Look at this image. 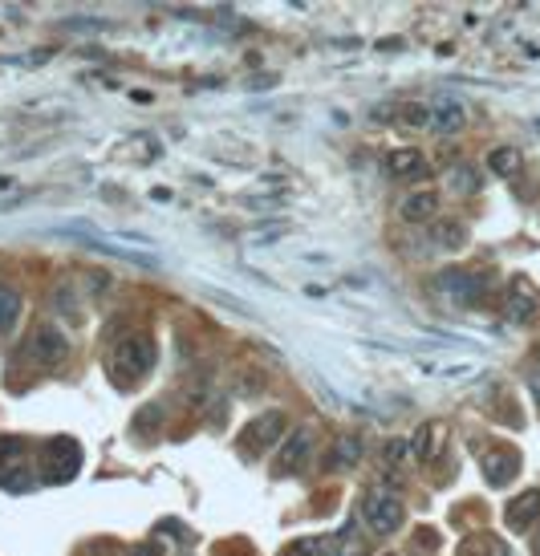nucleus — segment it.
<instances>
[{"instance_id":"nucleus-23","label":"nucleus","mask_w":540,"mask_h":556,"mask_svg":"<svg viewBox=\"0 0 540 556\" xmlns=\"http://www.w3.org/2000/svg\"><path fill=\"white\" fill-rule=\"evenodd\" d=\"M163 419V411H159V403H146L143 411H138V419H135V435H146L154 427V422Z\"/></svg>"},{"instance_id":"nucleus-21","label":"nucleus","mask_w":540,"mask_h":556,"mask_svg":"<svg viewBox=\"0 0 540 556\" xmlns=\"http://www.w3.org/2000/svg\"><path fill=\"white\" fill-rule=\"evenodd\" d=\"M20 455H25V439H17V435H0V475H4V463L20 459Z\"/></svg>"},{"instance_id":"nucleus-2","label":"nucleus","mask_w":540,"mask_h":556,"mask_svg":"<svg viewBox=\"0 0 540 556\" xmlns=\"http://www.w3.org/2000/svg\"><path fill=\"white\" fill-rule=\"evenodd\" d=\"M362 520H366L370 532L390 536V532L403 528L406 508H403V499L390 496V491H366V496H362Z\"/></svg>"},{"instance_id":"nucleus-10","label":"nucleus","mask_w":540,"mask_h":556,"mask_svg":"<svg viewBox=\"0 0 540 556\" xmlns=\"http://www.w3.org/2000/svg\"><path fill=\"white\" fill-rule=\"evenodd\" d=\"M443 439H447L443 422H427L423 431H415V439H411V455H415L419 463H434L439 451H443Z\"/></svg>"},{"instance_id":"nucleus-22","label":"nucleus","mask_w":540,"mask_h":556,"mask_svg":"<svg viewBox=\"0 0 540 556\" xmlns=\"http://www.w3.org/2000/svg\"><path fill=\"white\" fill-rule=\"evenodd\" d=\"M451 183H455V192H459V195H472L475 187H480V179H475V171H472V167H455Z\"/></svg>"},{"instance_id":"nucleus-28","label":"nucleus","mask_w":540,"mask_h":556,"mask_svg":"<svg viewBox=\"0 0 540 556\" xmlns=\"http://www.w3.org/2000/svg\"><path fill=\"white\" fill-rule=\"evenodd\" d=\"M528 390H532V398L540 403V365H532V370H528Z\"/></svg>"},{"instance_id":"nucleus-26","label":"nucleus","mask_w":540,"mask_h":556,"mask_svg":"<svg viewBox=\"0 0 540 556\" xmlns=\"http://www.w3.org/2000/svg\"><path fill=\"white\" fill-rule=\"evenodd\" d=\"M53 301H58V309H66V313H69V321H77V309H74V293H69V285L58 288V293H53Z\"/></svg>"},{"instance_id":"nucleus-1","label":"nucleus","mask_w":540,"mask_h":556,"mask_svg":"<svg viewBox=\"0 0 540 556\" xmlns=\"http://www.w3.org/2000/svg\"><path fill=\"white\" fill-rule=\"evenodd\" d=\"M82 467V447L74 439H49L41 447V480L45 483H69Z\"/></svg>"},{"instance_id":"nucleus-14","label":"nucleus","mask_w":540,"mask_h":556,"mask_svg":"<svg viewBox=\"0 0 540 556\" xmlns=\"http://www.w3.org/2000/svg\"><path fill=\"white\" fill-rule=\"evenodd\" d=\"M20 309H25V297H20V288L9 285V280H0V337L12 333Z\"/></svg>"},{"instance_id":"nucleus-20","label":"nucleus","mask_w":540,"mask_h":556,"mask_svg":"<svg viewBox=\"0 0 540 556\" xmlns=\"http://www.w3.org/2000/svg\"><path fill=\"white\" fill-rule=\"evenodd\" d=\"M280 556H329V540H321V536H305V540H293L289 548Z\"/></svg>"},{"instance_id":"nucleus-29","label":"nucleus","mask_w":540,"mask_h":556,"mask_svg":"<svg viewBox=\"0 0 540 556\" xmlns=\"http://www.w3.org/2000/svg\"><path fill=\"white\" fill-rule=\"evenodd\" d=\"M106 285H110V280L102 277V272H98V277H90V288H94V293H106Z\"/></svg>"},{"instance_id":"nucleus-24","label":"nucleus","mask_w":540,"mask_h":556,"mask_svg":"<svg viewBox=\"0 0 540 556\" xmlns=\"http://www.w3.org/2000/svg\"><path fill=\"white\" fill-rule=\"evenodd\" d=\"M403 122L406 126H427V122H431V110H427V106H406Z\"/></svg>"},{"instance_id":"nucleus-17","label":"nucleus","mask_w":540,"mask_h":556,"mask_svg":"<svg viewBox=\"0 0 540 556\" xmlns=\"http://www.w3.org/2000/svg\"><path fill=\"white\" fill-rule=\"evenodd\" d=\"M431 240H434V248H463V240H467V228H463L459 220H439L431 228Z\"/></svg>"},{"instance_id":"nucleus-15","label":"nucleus","mask_w":540,"mask_h":556,"mask_svg":"<svg viewBox=\"0 0 540 556\" xmlns=\"http://www.w3.org/2000/svg\"><path fill=\"white\" fill-rule=\"evenodd\" d=\"M357 459H362V439H357V435H338V439H333V451H329V467L349 471Z\"/></svg>"},{"instance_id":"nucleus-3","label":"nucleus","mask_w":540,"mask_h":556,"mask_svg":"<svg viewBox=\"0 0 540 556\" xmlns=\"http://www.w3.org/2000/svg\"><path fill=\"white\" fill-rule=\"evenodd\" d=\"M114 370H122V374H130V378L151 374V370H154V341H151V337L135 333V337H126V341H118Z\"/></svg>"},{"instance_id":"nucleus-7","label":"nucleus","mask_w":540,"mask_h":556,"mask_svg":"<svg viewBox=\"0 0 540 556\" xmlns=\"http://www.w3.org/2000/svg\"><path fill=\"white\" fill-rule=\"evenodd\" d=\"M434 211H439V192H434V187L406 192L403 203H398V215H403L406 223H427V220H434Z\"/></svg>"},{"instance_id":"nucleus-16","label":"nucleus","mask_w":540,"mask_h":556,"mask_svg":"<svg viewBox=\"0 0 540 556\" xmlns=\"http://www.w3.org/2000/svg\"><path fill=\"white\" fill-rule=\"evenodd\" d=\"M431 122L434 130H443V135H455V130H463V122H467V114H463L459 102H443L431 110Z\"/></svg>"},{"instance_id":"nucleus-13","label":"nucleus","mask_w":540,"mask_h":556,"mask_svg":"<svg viewBox=\"0 0 540 556\" xmlns=\"http://www.w3.org/2000/svg\"><path fill=\"white\" fill-rule=\"evenodd\" d=\"M536 516H540V491H524V496H516L508 504V528H516V532L536 524Z\"/></svg>"},{"instance_id":"nucleus-31","label":"nucleus","mask_w":540,"mask_h":556,"mask_svg":"<svg viewBox=\"0 0 540 556\" xmlns=\"http://www.w3.org/2000/svg\"><path fill=\"white\" fill-rule=\"evenodd\" d=\"M536 556H540V532H536Z\"/></svg>"},{"instance_id":"nucleus-25","label":"nucleus","mask_w":540,"mask_h":556,"mask_svg":"<svg viewBox=\"0 0 540 556\" xmlns=\"http://www.w3.org/2000/svg\"><path fill=\"white\" fill-rule=\"evenodd\" d=\"M411 451V447H406L403 439H395V442H386V451H382V459L390 463V467H395V463H403V455Z\"/></svg>"},{"instance_id":"nucleus-4","label":"nucleus","mask_w":540,"mask_h":556,"mask_svg":"<svg viewBox=\"0 0 540 556\" xmlns=\"http://www.w3.org/2000/svg\"><path fill=\"white\" fill-rule=\"evenodd\" d=\"M434 288H439L443 297H451L455 305H475V301L483 297L488 280H483L480 272H467V269H447L434 277Z\"/></svg>"},{"instance_id":"nucleus-5","label":"nucleus","mask_w":540,"mask_h":556,"mask_svg":"<svg viewBox=\"0 0 540 556\" xmlns=\"http://www.w3.org/2000/svg\"><path fill=\"white\" fill-rule=\"evenodd\" d=\"M280 435H289V422H285L280 411H264L248 422V442L256 451H269L272 442H280Z\"/></svg>"},{"instance_id":"nucleus-11","label":"nucleus","mask_w":540,"mask_h":556,"mask_svg":"<svg viewBox=\"0 0 540 556\" xmlns=\"http://www.w3.org/2000/svg\"><path fill=\"white\" fill-rule=\"evenodd\" d=\"M423 171H427V159L419 151H411V146L386 154V175H390V179H415V175H423Z\"/></svg>"},{"instance_id":"nucleus-12","label":"nucleus","mask_w":540,"mask_h":556,"mask_svg":"<svg viewBox=\"0 0 540 556\" xmlns=\"http://www.w3.org/2000/svg\"><path fill=\"white\" fill-rule=\"evenodd\" d=\"M508 317L512 321H532L536 317V293H532L528 280H512V293H508Z\"/></svg>"},{"instance_id":"nucleus-18","label":"nucleus","mask_w":540,"mask_h":556,"mask_svg":"<svg viewBox=\"0 0 540 556\" xmlns=\"http://www.w3.org/2000/svg\"><path fill=\"white\" fill-rule=\"evenodd\" d=\"M333 552L338 556H370V548H366V536H362L354 524H346L338 532V540H333Z\"/></svg>"},{"instance_id":"nucleus-30","label":"nucleus","mask_w":540,"mask_h":556,"mask_svg":"<svg viewBox=\"0 0 540 556\" xmlns=\"http://www.w3.org/2000/svg\"><path fill=\"white\" fill-rule=\"evenodd\" d=\"M130 556H159V544H138Z\"/></svg>"},{"instance_id":"nucleus-27","label":"nucleus","mask_w":540,"mask_h":556,"mask_svg":"<svg viewBox=\"0 0 540 556\" xmlns=\"http://www.w3.org/2000/svg\"><path fill=\"white\" fill-rule=\"evenodd\" d=\"M261 386H264V374H244L236 390H240V394H256V390H261Z\"/></svg>"},{"instance_id":"nucleus-8","label":"nucleus","mask_w":540,"mask_h":556,"mask_svg":"<svg viewBox=\"0 0 540 556\" xmlns=\"http://www.w3.org/2000/svg\"><path fill=\"white\" fill-rule=\"evenodd\" d=\"M66 354H69V341H66L61 329L41 325L37 333H33V357H37L41 365H61L66 362Z\"/></svg>"},{"instance_id":"nucleus-6","label":"nucleus","mask_w":540,"mask_h":556,"mask_svg":"<svg viewBox=\"0 0 540 556\" xmlns=\"http://www.w3.org/2000/svg\"><path fill=\"white\" fill-rule=\"evenodd\" d=\"M516 471H520V455L508 451V447H496V451L483 455V480L492 488H508L516 480Z\"/></svg>"},{"instance_id":"nucleus-19","label":"nucleus","mask_w":540,"mask_h":556,"mask_svg":"<svg viewBox=\"0 0 540 556\" xmlns=\"http://www.w3.org/2000/svg\"><path fill=\"white\" fill-rule=\"evenodd\" d=\"M516 167H520V151H516V146H496V151L488 154V171L492 175L508 179V175H516Z\"/></svg>"},{"instance_id":"nucleus-9","label":"nucleus","mask_w":540,"mask_h":556,"mask_svg":"<svg viewBox=\"0 0 540 556\" xmlns=\"http://www.w3.org/2000/svg\"><path fill=\"white\" fill-rule=\"evenodd\" d=\"M309 455H313V431H309V427H297V431L285 439V447H280V467L297 475V471H305Z\"/></svg>"}]
</instances>
